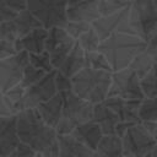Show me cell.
Wrapping results in <instances>:
<instances>
[{"label":"cell","instance_id":"obj_39","mask_svg":"<svg viewBox=\"0 0 157 157\" xmlns=\"http://www.w3.org/2000/svg\"><path fill=\"white\" fill-rule=\"evenodd\" d=\"M135 124H137V123H130V121H119L118 123V125H117V128H115V134L118 135V136H123L126 131H128V129L129 128H131L132 125H135Z\"/></svg>","mask_w":157,"mask_h":157},{"label":"cell","instance_id":"obj_43","mask_svg":"<svg viewBox=\"0 0 157 157\" xmlns=\"http://www.w3.org/2000/svg\"><path fill=\"white\" fill-rule=\"evenodd\" d=\"M150 157H157V142H156V145H155L152 152L150 153Z\"/></svg>","mask_w":157,"mask_h":157},{"label":"cell","instance_id":"obj_18","mask_svg":"<svg viewBox=\"0 0 157 157\" xmlns=\"http://www.w3.org/2000/svg\"><path fill=\"white\" fill-rule=\"evenodd\" d=\"M71 135L75 136L78 141L85 144L91 150L96 151V148H97L98 144L101 142L104 134H103L101 126L94 120H91V121H87V123H83V124L76 126V129L72 131Z\"/></svg>","mask_w":157,"mask_h":157},{"label":"cell","instance_id":"obj_51","mask_svg":"<svg viewBox=\"0 0 157 157\" xmlns=\"http://www.w3.org/2000/svg\"><path fill=\"white\" fill-rule=\"evenodd\" d=\"M156 61H157V59H156Z\"/></svg>","mask_w":157,"mask_h":157},{"label":"cell","instance_id":"obj_14","mask_svg":"<svg viewBox=\"0 0 157 157\" xmlns=\"http://www.w3.org/2000/svg\"><path fill=\"white\" fill-rule=\"evenodd\" d=\"M141 102L142 101L124 99L120 97H108L104 101V103L117 113L120 121H130V123H141L140 119Z\"/></svg>","mask_w":157,"mask_h":157},{"label":"cell","instance_id":"obj_21","mask_svg":"<svg viewBox=\"0 0 157 157\" xmlns=\"http://www.w3.org/2000/svg\"><path fill=\"white\" fill-rule=\"evenodd\" d=\"M94 152L101 157H125L121 137L117 134L103 135Z\"/></svg>","mask_w":157,"mask_h":157},{"label":"cell","instance_id":"obj_8","mask_svg":"<svg viewBox=\"0 0 157 157\" xmlns=\"http://www.w3.org/2000/svg\"><path fill=\"white\" fill-rule=\"evenodd\" d=\"M108 97L144 101L145 94L141 88L140 77L130 67L114 71L112 74V85Z\"/></svg>","mask_w":157,"mask_h":157},{"label":"cell","instance_id":"obj_48","mask_svg":"<svg viewBox=\"0 0 157 157\" xmlns=\"http://www.w3.org/2000/svg\"><path fill=\"white\" fill-rule=\"evenodd\" d=\"M146 157H150V155H148V156H146Z\"/></svg>","mask_w":157,"mask_h":157},{"label":"cell","instance_id":"obj_47","mask_svg":"<svg viewBox=\"0 0 157 157\" xmlns=\"http://www.w3.org/2000/svg\"><path fill=\"white\" fill-rule=\"evenodd\" d=\"M155 2H156V7H157V0H155Z\"/></svg>","mask_w":157,"mask_h":157},{"label":"cell","instance_id":"obj_25","mask_svg":"<svg viewBox=\"0 0 157 157\" xmlns=\"http://www.w3.org/2000/svg\"><path fill=\"white\" fill-rule=\"evenodd\" d=\"M141 88L145 94V98H156L157 97V61L152 69L145 75L141 80Z\"/></svg>","mask_w":157,"mask_h":157},{"label":"cell","instance_id":"obj_46","mask_svg":"<svg viewBox=\"0 0 157 157\" xmlns=\"http://www.w3.org/2000/svg\"><path fill=\"white\" fill-rule=\"evenodd\" d=\"M93 157H101V156H98V155H97V153L94 152V155H93Z\"/></svg>","mask_w":157,"mask_h":157},{"label":"cell","instance_id":"obj_49","mask_svg":"<svg viewBox=\"0 0 157 157\" xmlns=\"http://www.w3.org/2000/svg\"><path fill=\"white\" fill-rule=\"evenodd\" d=\"M128 1H132V0H128Z\"/></svg>","mask_w":157,"mask_h":157},{"label":"cell","instance_id":"obj_3","mask_svg":"<svg viewBox=\"0 0 157 157\" xmlns=\"http://www.w3.org/2000/svg\"><path fill=\"white\" fill-rule=\"evenodd\" d=\"M112 74L113 72L110 71L83 67L71 77L72 91L92 104L101 103L108 98L112 85Z\"/></svg>","mask_w":157,"mask_h":157},{"label":"cell","instance_id":"obj_19","mask_svg":"<svg viewBox=\"0 0 157 157\" xmlns=\"http://www.w3.org/2000/svg\"><path fill=\"white\" fill-rule=\"evenodd\" d=\"M93 120L101 126L102 131L104 135H112L115 134V128L118 123L120 121L119 117L117 113L110 109L104 101L101 103L94 104V110H93Z\"/></svg>","mask_w":157,"mask_h":157},{"label":"cell","instance_id":"obj_26","mask_svg":"<svg viewBox=\"0 0 157 157\" xmlns=\"http://www.w3.org/2000/svg\"><path fill=\"white\" fill-rule=\"evenodd\" d=\"M85 67H90V69H94V70H104V71L113 72L112 66H110L108 59L99 50L87 52L86 53V66Z\"/></svg>","mask_w":157,"mask_h":157},{"label":"cell","instance_id":"obj_2","mask_svg":"<svg viewBox=\"0 0 157 157\" xmlns=\"http://www.w3.org/2000/svg\"><path fill=\"white\" fill-rule=\"evenodd\" d=\"M147 48V42L135 34L114 33L101 42L98 48L108 59L113 72L126 69L132 60Z\"/></svg>","mask_w":157,"mask_h":157},{"label":"cell","instance_id":"obj_27","mask_svg":"<svg viewBox=\"0 0 157 157\" xmlns=\"http://www.w3.org/2000/svg\"><path fill=\"white\" fill-rule=\"evenodd\" d=\"M101 38L97 34L96 29L93 27H91L87 32H85L78 39H77V43L82 47V49L87 53V52H94V50H98L99 45H101Z\"/></svg>","mask_w":157,"mask_h":157},{"label":"cell","instance_id":"obj_10","mask_svg":"<svg viewBox=\"0 0 157 157\" xmlns=\"http://www.w3.org/2000/svg\"><path fill=\"white\" fill-rule=\"evenodd\" d=\"M129 7L130 5L119 12H115L108 16H101L92 23V27L96 29L101 40L107 39L114 33L134 34L129 23Z\"/></svg>","mask_w":157,"mask_h":157},{"label":"cell","instance_id":"obj_20","mask_svg":"<svg viewBox=\"0 0 157 157\" xmlns=\"http://www.w3.org/2000/svg\"><path fill=\"white\" fill-rule=\"evenodd\" d=\"M86 66V52L82 49V47L77 43H75L74 48L61 64V66L58 69V71L63 72L67 77H74L78 71H81Z\"/></svg>","mask_w":157,"mask_h":157},{"label":"cell","instance_id":"obj_44","mask_svg":"<svg viewBox=\"0 0 157 157\" xmlns=\"http://www.w3.org/2000/svg\"><path fill=\"white\" fill-rule=\"evenodd\" d=\"M7 157H20V156H18V155L16 153V151L13 150V151H12V152H11V153H10V155L7 156Z\"/></svg>","mask_w":157,"mask_h":157},{"label":"cell","instance_id":"obj_22","mask_svg":"<svg viewBox=\"0 0 157 157\" xmlns=\"http://www.w3.org/2000/svg\"><path fill=\"white\" fill-rule=\"evenodd\" d=\"M17 31H18V34H20V38L26 36L27 33L32 32L33 29L36 28H39V27H43V25L40 23V21L28 10H23V11H20L16 13V16L12 18Z\"/></svg>","mask_w":157,"mask_h":157},{"label":"cell","instance_id":"obj_31","mask_svg":"<svg viewBox=\"0 0 157 157\" xmlns=\"http://www.w3.org/2000/svg\"><path fill=\"white\" fill-rule=\"evenodd\" d=\"M140 119L141 121L152 120L157 121V97L145 98L140 107Z\"/></svg>","mask_w":157,"mask_h":157},{"label":"cell","instance_id":"obj_40","mask_svg":"<svg viewBox=\"0 0 157 157\" xmlns=\"http://www.w3.org/2000/svg\"><path fill=\"white\" fill-rule=\"evenodd\" d=\"M9 115H13V114L9 109V107L5 102V98H4V92L0 88V117H9Z\"/></svg>","mask_w":157,"mask_h":157},{"label":"cell","instance_id":"obj_28","mask_svg":"<svg viewBox=\"0 0 157 157\" xmlns=\"http://www.w3.org/2000/svg\"><path fill=\"white\" fill-rule=\"evenodd\" d=\"M131 1L128 0H98V10L101 16H108L121 11L130 5Z\"/></svg>","mask_w":157,"mask_h":157},{"label":"cell","instance_id":"obj_35","mask_svg":"<svg viewBox=\"0 0 157 157\" xmlns=\"http://www.w3.org/2000/svg\"><path fill=\"white\" fill-rule=\"evenodd\" d=\"M16 53H17V49H16L15 43L5 40V39H0V60L12 56Z\"/></svg>","mask_w":157,"mask_h":157},{"label":"cell","instance_id":"obj_45","mask_svg":"<svg viewBox=\"0 0 157 157\" xmlns=\"http://www.w3.org/2000/svg\"><path fill=\"white\" fill-rule=\"evenodd\" d=\"M36 157H45V156H43L42 153H37V156H36Z\"/></svg>","mask_w":157,"mask_h":157},{"label":"cell","instance_id":"obj_29","mask_svg":"<svg viewBox=\"0 0 157 157\" xmlns=\"http://www.w3.org/2000/svg\"><path fill=\"white\" fill-rule=\"evenodd\" d=\"M29 64H32L37 69L45 71L47 74L55 70L53 64H52L50 55L47 50H44L42 53H31L29 54Z\"/></svg>","mask_w":157,"mask_h":157},{"label":"cell","instance_id":"obj_12","mask_svg":"<svg viewBox=\"0 0 157 157\" xmlns=\"http://www.w3.org/2000/svg\"><path fill=\"white\" fill-rule=\"evenodd\" d=\"M67 20L93 23L101 17L98 0H67Z\"/></svg>","mask_w":157,"mask_h":157},{"label":"cell","instance_id":"obj_24","mask_svg":"<svg viewBox=\"0 0 157 157\" xmlns=\"http://www.w3.org/2000/svg\"><path fill=\"white\" fill-rule=\"evenodd\" d=\"M156 64V58L155 55L146 48L144 52H141L130 64V69L140 77V80L147 75V72L152 69V66Z\"/></svg>","mask_w":157,"mask_h":157},{"label":"cell","instance_id":"obj_5","mask_svg":"<svg viewBox=\"0 0 157 157\" xmlns=\"http://www.w3.org/2000/svg\"><path fill=\"white\" fill-rule=\"evenodd\" d=\"M129 23L135 36L148 42L157 32V7L155 0H132L129 7Z\"/></svg>","mask_w":157,"mask_h":157},{"label":"cell","instance_id":"obj_9","mask_svg":"<svg viewBox=\"0 0 157 157\" xmlns=\"http://www.w3.org/2000/svg\"><path fill=\"white\" fill-rule=\"evenodd\" d=\"M29 64V53L21 50L0 60V88L2 92L21 83L25 67Z\"/></svg>","mask_w":157,"mask_h":157},{"label":"cell","instance_id":"obj_11","mask_svg":"<svg viewBox=\"0 0 157 157\" xmlns=\"http://www.w3.org/2000/svg\"><path fill=\"white\" fill-rule=\"evenodd\" d=\"M55 71L48 72L40 81L26 88L25 94V110L31 108H37L40 103L50 99L56 93H59L55 83Z\"/></svg>","mask_w":157,"mask_h":157},{"label":"cell","instance_id":"obj_36","mask_svg":"<svg viewBox=\"0 0 157 157\" xmlns=\"http://www.w3.org/2000/svg\"><path fill=\"white\" fill-rule=\"evenodd\" d=\"M16 13L17 12H15L12 9L9 7L6 0H0V22L13 18L16 16Z\"/></svg>","mask_w":157,"mask_h":157},{"label":"cell","instance_id":"obj_41","mask_svg":"<svg viewBox=\"0 0 157 157\" xmlns=\"http://www.w3.org/2000/svg\"><path fill=\"white\" fill-rule=\"evenodd\" d=\"M142 124H144L145 128L148 130V132L152 135V137L157 141V121L146 120V121H142Z\"/></svg>","mask_w":157,"mask_h":157},{"label":"cell","instance_id":"obj_13","mask_svg":"<svg viewBox=\"0 0 157 157\" xmlns=\"http://www.w3.org/2000/svg\"><path fill=\"white\" fill-rule=\"evenodd\" d=\"M17 115L0 117V156L7 157L20 144Z\"/></svg>","mask_w":157,"mask_h":157},{"label":"cell","instance_id":"obj_23","mask_svg":"<svg viewBox=\"0 0 157 157\" xmlns=\"http://www.w3.org/2000/svg\"><path fill=\"white\" fill-rule=\"evenodd\" d=\"M25 94L26 87H23L21 83L4 92L5 102L13 115H17L22 110H25Z\"/></svg>","mask_w":157,"mask_h":157},{"label":"cell","instance_id":"obj_33","mask_svg":"<svg viewBox=\"0 0 157 157\" xmlns=\"http://www.w3.org/2000/svg\"><path fill=\"white\" fill-rule=\"evenodd\" d=\"M0 39H5V40L12 42V43H16V40L20 39L18 31H17L12 18L0 22Z\"/></svg>","mask_w":157,"mask_h":157},{"label":"cell","instance_id":"obj_37","mask_svg":"<svg viewBox=\"0 0 157 157\" xmlns=\"http://www.w3.org/2000/svg\"><path fill=\"white\" fill-rule=\"evenodd\" d=\"M15 151L20 157H36L38 153L36 150H33L31 146H28L23 142H20L17 145V147L15 148Z\"/></svg>","mask_w":157,"mask_h":157},{"label":"cell","instance_id":"obj_15","mask_svg":"<svg viewBox=\"0 0 157 157\" xmlns=\"http://www.w3.org/2000/svg\"><path fill=\"white\" fill-rule=\"evenodd\" d=\"M63 108H64V97L63 93L59 92L50 99L40 103L36 109L38 110L42 119L48 125L55 129L63 117Z\"/></svg>","mask_w":157,"mask_h":157},{"label":"cell","instance_id":"obj_6","mask_svg":"<svg viewBox=\"0 0 157 157\" xmlns=\"http://www.w3.org/2000/svg\"><path fill=\"white\" fill-rule=\"evenodd\" d=\"M27 9L47 29L64 26L67 21V0H27Z\"/></svg>","mask_w":157,"mask_h":157},{"label":"cell","instance_id":"obj_17","mask_svg":"<svg viewBox=\"0 0 157 157\" xmlns=\"http://www.w3.org/2000/svg\"><path fill=\"white\" fill-rule=\"evenodd\" d=\"M48 37V29L44 27H39L27 33L16 40L15 45L17 52L25 50L27 53H42L45 50V42Z\"/></svg>","mask_w":157,"mask_h":157},{"label":"cell","instance_id":"obj_32","mask_svg":"<svg viewBox=\"0 0 157 157\" xmlns=\"http://www.w3.org/2000/svg\"><path fill=\"white\" fill-rule=\"evenodd\" d=\"M63 27L65 28V31H66L74 39L77 40L85 32H87V31L92 27V25H91V23H87V22L70 21V20H67Z\"/></svg>","mask_w":157,"mask_h":157},{"label":"cell","instance_id":"obj_30","mask_svg":"<svg viewBox=\"0 0 157 157\" xmlns=\"http://www.w3.org/2000/svg\"><path fill=\"white\" fill-rule=\"evenodd\" d=\"M47 75L45 71L40 70V69H37L36 66H33L32 64H28L26 67H25V71H23V77H22V81H21V85L26 88L31 87L32 85L37 83L38 81H40L44 76Z\"/></svg>","mask_w":157,"mask_h":157},{"label":"cell","instance_id":"obj_50","mask_svg":"<svg viewBox=\"0 0 157 157\" xmlns=\"http://www.w3.org/2000/svg\"><path fill=\"white\" fill-rule=\"evenodd\" d=\"M0 157H4V156H0Z\"/></svg>","mask_w":157,"mask_h":157},{"label":"cell","instance_id":"obj_7","mask_svg":"<svg viewBox=\"0 0 157 157\" xmlns=\"http://www.w3.org/2000/svg\"><path fill=\"white\" fill-rule=\"evenodd\" d=\"M121 141L125 157H146L152 152L157 142L142 121L129 128L121 136Z\"/></svg>","mask_w":157,"mask_h":157},{"label":"cell","instance_id":"obj_16","mask_svg":"<svg viewBox=\"0 0 157 157\" xmlns=\"http://www.w3.org/2000/svg\"><path fill=\"white\" fill-rule=\"evenodd\" d=\"M59 153L58 157H93L94 151L78 141L75 136L59 135Z\"/></svg>","mask_w":157,"mask_h":157},{"label":"cell","instance_id":"obj_1","mask_svg":"<svg viewBox=\"0 0 157 157\" xmlns=\"http://www.w3.org/2000/svg\"><path fill=\"white\" fill-rule=\"evenodd\" d=\"M17 134L20 141L31 146L45 157H58L59 142L56 130L48 125L36 108L17 114Z\"/></svg>","mask_w":157,"mask_h":157},{"label":"cell","instance_id":"obj_42","mask_svg":"<svg viewBox=\"0 0 157 157\" xmlns=\"http://www.w3.org/2000/svg\"><path fill=\"white\" fill-rule=\"evenodd\" d=\"M147 49L155 55V58L157 59V32L150 38V40L147 42Z\"/></svg>","mask_w":157,"mask_h":157},{"label":"cell","instance_id":"obj_4","mask_svg":"<svg viewBox=\"0 0 157 157\" xmlns=\"http://www.w3.org/2000/svg\"><path fill=\"white\" fill-rule=\"evenodd\" d=\"M61 93L64 97L63 117L55 130L58 135H70L76 126L93 120L94 104L78 97L72 90Z\"/></svg>","mask_w":157,"mask_h":157},{"label":"cell","instance_id":"obj_38","mask_svg":"<svg viewBox=\"0 0 157 157\" xmlns=\"http://www.w3.org/2000/svg\"><path fill=\"white\" fill-rule=\"evenodd\" d=\"M10 9H12L15 12H20L27 9V0H6Z\"/></svg>","mask_w":157,"mask_h":157},{"label":"cell","instance_id":"obj_34","mask_svg":"<svg viewBox=\"0 0 157 157\" xmlns=\"http://www.w3.org/2000/svg\"><path fill=\"white\" fill-rule=\"evenodd\" d=\"M55 83L59 92H67L72 90V81L70 77L64 75L60 71H55Z\"/></svg>","mask_w":157,"mask_h":157}]
</instances>
